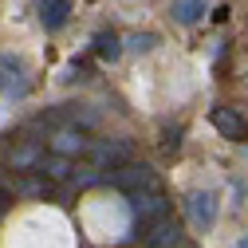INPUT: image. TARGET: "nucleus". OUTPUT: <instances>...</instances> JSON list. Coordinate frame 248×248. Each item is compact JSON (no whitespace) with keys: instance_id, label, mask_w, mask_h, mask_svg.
Listing matches in <instances>:
<instances>
[{"instance_id":"f257e3e1","label":"nucleus","mask_w":248,"mask_h":248,"mask_svg":"<svg viewBox=\"0 0 248 248\" xmlns=\"http://www.w3.org/2000/svg\"><path fill=\"white\" fill-rule=\"evenodd\" d=\"M32 91V79H28L24 63L12 55H0V95L4 99H24Z\"/></svg>"},{"instance_id":"f03ea898","label":"nucleus","mask_w":248,"mask_h":248,"mask_svg":"<svg viewBox=\"0 0 248 248\" xmlns=\"http://www.w3.org/2000/svg\"><path fill=\"white\" fill-rule=\"evenodd\" d=\"M166 209H170V205H166V197H162V193H154V189H150V193H142V189H134V193H130V213H134V221H138L142 229H146V225H154V221H162Z\"/></svg>"},{"instance_id":"7ed1b4c3","label":"nucleus","mask_w":248,"mask_h":248,"mask_svg":"<svg viewBox=\"0 0 248 248\" xmlns=\"http://www.w3.org/2000/svg\"><path fill=\"white\" fill-rule=\"evenodd\" d=\"M146 248H181V225L170 217L154 221V232H146Z\"/></svg>"},{"instance_id":"20e7f679","label":"nucleus","mask_w":248,"mask_h":248,"mask_svg":"<svg viewBox=\"0 0 248 248\" xmlns=\"http://www.w3.org/2000/svg\"><path fill=\"white\" fill-rule=\"evenodd\" d=\"M110 181L118 185V189H126V193H134V189H154V185H158V181H154V173H150L146 166H126L122 173H114Z\"/></svg>"},{"instance_id":"39448f33","label":"nucleus","mask_w":248,"mask_h":248,"mask_svg":"<svg viewBox=\"0 0 248 248\" xmlns=\"http://www.w3.org/2000/svg\"><path fill=\"white\" fill-rule=\"evenodd\" d=\"M67 0H44V12H40V20H44V28L47 32H55V28H63L67 24Z\"/></svg>"},{"instance_id":"423d86ee","label":"nucleus","mask_w":248,"mask_h":248,"mask_svg":"<svg viewBox=\"0 0 248 248\" xmlns=\"http://www.w3.org/2000/svg\"><path fill=\"white\" fill-rule=\"evenodd\" d=\"M213 122H217V126H221L229 138H244L248 130H244V122L236 118V114H229V110H213Z\"/></svg>"},{"instance_id":"0eeeda50","label":"nucleus","mask_w":248,"mask_h":248,"mask_svg":"<svg viewBox=\"0 0 248 248\" xmlns=\"http://www.w3.org/2000/svg\"><path fill=\"white\" fill-rule=\"evenodd\" d=\"M95 55H99V59H118V55H122L118 36H114V32H99V36H95Z\"/></svg>"},{"instance_id":"6e6552de","label":"nucleus","mask_w":248,"mask_h":248,"mask_svg":"<svg viewBox=\"0 0 248 248\" xmlns=\"http://www.w3.org/2000/svg\"><path fill=\"white\" fill-rule=\"evenodd\" d=\"M201 12H205L201 0H177V4H173V16H177L181 24H197V20H201Z\"/></svg>"},{"instance_id":"1a4fd4ad","label":"nucleus","mask_w":248,"mask_h":248,"mask_svg":"<svg viewBox=\"0 0 248 248\" xmlns=\"http://www.w3.org/2000/svg\"><path fill=\"white\" fill-rule=\"evenodd\" d=\"M51 150H55V154H75V150H83V138L71 134V130H63V134L51 138Z\"/></svg>"},{"instance_id":"9d476101","label":"nucleus","mask_w":248,"mask_h":248,"mask_svg":"<svg viewBox=\"0 0 248 248\" xmlns=\"http://www.w3.org/2000/svg\"><path fill=\"white\" fill-rule=\"evenodd\" d=\"M193 213H197V221H201V225H213V217H217L213 197H209V193H197V197H193Z\"/></svg>"},{"instance_id":"9b49d317","label":"nucleus","mask_w":248,"mask_h":248,"mask_svg":"<svg viewBox=\"0 0 248 248\" xmlns=\"http://www.w3.org/2000/svg\"><path fill=\"white\" fill-rule=\"evenodd\" d=\"M44 173H51V177H67V158H63V154H51V158H44Z\"/></svg>"},{"instance_id":"f8f14e48","label":"nucleus","mask_w":248,"mask_h":248,"mask_svg":"<svg viewBox=\"0 0 248 248\" xmlns=\"http://www.w3.org/2000/svg\"><path fill=\"white\" fill-rule=\"evenodd\" d=\"M95 158L99 162H122V158H126V146H99Z\"/></svg>"},{"instance_id":"ddd939ff","label":"nucleus","mask_w":248,"mask_h":248,"mask_svg":"<svg viewBox=\"0 0 248 248\" xmlns=\"http://www.w3.org/2000/svg\"><path fill=\"white\" fill-rule=\"evenodd\" d=\"M154 44H158V36H150V32H146V36H134V40H130V47H134V51H150Z\"/></svg>"},{"instance_id":"4468645a","label":"nucleus","mask_w":248,"mask_h":248,"mask_svg":"<svg viewBox=\"0 0 248 248\" xmlns=\"http://www.w3.org/2000/svg\"><path fill=\"white\" fill-rule=\"evenodd\" d=\"M4 209H8V201H4V193H0V217H4Z\"/></svg>"},{"instance_id":"2eb2a0df","label":"nucleus","mask_w":248,"mask_h":248,"mask_svg":"<svg viewBox=\"0 0 248 248\" xmlns=\"http://www.w3.org/2000/svg\"><path fill=\"white\" fill-rule=\"evenodd\" d=\"M236 248H248V240H240V244H236Z\"/></svg>"}]
</instances>
